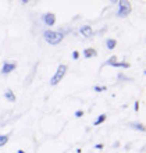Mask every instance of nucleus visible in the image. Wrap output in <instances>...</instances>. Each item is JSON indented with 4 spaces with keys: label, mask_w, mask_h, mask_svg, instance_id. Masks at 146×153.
I'll use <instances>...</instances> for the list:
<instances>
[{
    "label": "nucleus",
    "mask_w": 146,
    "mask_h": 153,
    "mask_svg": "<svg viewBox=\"0 0 146 153\" xmlns=\"http://www.w3.org/2000/svg\"><path fill=\"white\" fill-rule=\"evenodd\" d=\"M106 120V114H100V116L97 117V120L93 123V125H99V124H102L103 121Z\"/></svg>",
    "instance_id": "f8f14e48"
},
{
    "label": "nucleus",
    "mask_w": 146,
    "mask_h": 153,
    "mask_svg": "<svg viewBox=\"0 0 146 153\" xmlns=\"http://www.w3.org/2000/svg\"><path fill=\"white\" fill-rule=\"evenodd\" d=\"M116 61H117V57H116V56H111V57L109 59V60H107V61L104 63V65H113L114 63H116Z\"/></svg>",
    "instance_id": "ddd939ff"
},
{
    "label": "nucleus",
    "mask_w": 146,
    "mask_h": 153,
    "mask_svg": "<svg viewBox=\"0 0 146 153\" xmlns=\"http://www.w3.org/2000/svg\"><path fill=\"white\" fill-rule=\"evenodd\" d=\"M84 116V111H82V110H78V111H75V117H78V118H79V117H82Z\"/></svg>",
    "instance_id": "2eb2a0df"
},
{
    "label": "nucleus",
    "mask_w": 146,
    "mask_h": 153,
    "mask_svg": "<svg viewBox=\"0 0 146 153\" xmlns=\"http://www.w3.org/2000/svg\"><path fill=\"white\" fill-rule=\"evenodd\" d=\"M17 153H25V152H22V150H18V152H17Z\"/></svg>",
    "instance_id": "aec40b11"
},
{
    "label": "nucleus",
    "mask_w": 146,
    "mask_h": 153,
    "mask_svg": "<svg viewBox=\"0 0 146 153\" xmlns=\"http://www.w3.org/2000/svg\"><path fill=\"white\" fill-rule=\"evenodd\" d=\"M130 127H132V128L138 129V131H141V132H145V125L141 124V123H130Z\"/></svg>",
    "instance_id": "1a4fd4ad"
},
{
    "label": "nucleus",
    "mask_w": 146,
    "mask_h": 153,
    "mask_svg": "<svg viewBox=\"0 0 146 153\" xmlns=\"http://www.w3.org/2000/svg\"><path fill=\"white\" fill-rule=\"evenodd\" d=\"M95 56H96V50L95 49H85L84 50V57L85 59H92Z\"/></svg>",
    "instance_id": "6e6552de"
},
{
    "label": "nucleus",
    "mask_w": 146,
    "mask_h": 153,
    "mask_svg": "<svg viewBox=\"0 0 146 153\" xmlns=\"http://www.w3.org/2000/svg\"><path fill=\"white\" fill-rule=\"evenodd\" d=\"M8 138H10V135H0V148L7 143V142H8Z\"/></svg>",
    "instance_id": "9b49d317"
},
{
    "label": "nucleus",
    "mask_w": 146,
    "mask_h": 153,
    "mask_svg": "<svg viewBox=\"0 0 146 153\" xmlns=\"http://www.w3.org/2000/svg\"><path fill=\"white\" fill-rule=\"evenodd\" d=\"M131 11H132V6H131L130 1L124 0V1H120V3H118L117 17H120V18H125V17H128L131 14Z\"/></svg>",
    "instance_id": "f03ea898"
},
{
    "label": "nucleus",
    "mask_w": 146,
    "mask_h": 153,
    "mask_svg": "<svg viewBox=\"0 0 146 153\" xmlns=\"http://www.w3.org/2000/svg\"><path fill=\"white\" fill-rule=\"evenodd\" d=\"M113 67H120V68H128L130 64L128 63H114Z\"/></svg>",
    "instance_id": "4468645a"
},
{
    "label": "nucleus",
    "mask_w": 146,
    "mask_h": 153,
    "mask_svg": "<svg viewBox=\"0 0 146 153\" xmlns=\"http://www.w3.org/2000/svg\"><path fill=\"white\" fill-rule=\"evenodd\" d=\"M16 70V63H10V61H4L3 63V68H1V74L7 75L8 73H11Z\"/></svg>",
    "instance_id": "39448f33"
},
{
    "label": "nucleus",
    "mask_w": 146,
    "mask_h": 153,
    "mask_svg": "<svg viewBox=\"0 0 146 153\" xmlns=\"http://www.w3.org/2000/svg\"><path fill=\"white\" fill-rule=\"evenodd\" d=\"M104 86H95V91H96V92H102V91H104Z\"/></svg>",
    "instance_id": "dca6fc26"
},
{
    "label": "nucleus",
    "mask_w": 146,
    "mask_h": 153,
    "mask_svg": "<svg viewBox=\"0 0 146 153\" xmlns=\"http://www.w3.org/2000/svg\"><path fill=\"white\" fill-rule=\"evenodd\" d=\"M95 148H96V149H103V145H102V143H97V145H95Z\"/></svg>",
    "instance_id": "a211bd4d"
},
{
    "label": "nucleus",
    "mask_w": 146,
    "mask_h": 153,
    "mask_svg": "<svg viewBox=\"0 0 146 153\" xmlns=\"http://www.w3.org/2000/svg\"><path fill=\"white\" fill-rule=\"evenodd\" d=\"M71 56H73L74 60H77L78 57H79V54H78V52H73V54H71Z\"/></svg>",
    "instance_id": "f3484780"
},
{
    "label": "nucleus",
    "mask_w": 146,
    "mask_h": 153,
    "mask_svg": "<svg viewBox=\"0 0 146 153\" xmlns=\"http://www.w3.org/2000/svg\"><path fill=\"white\" fill-rule=\"evenodd\" d=\"M79 32H81V35H84L85 38H90L93 35V29H92V27H89V25H84V27L79 28Z\"/></svg>",
    "instance_id": "423d86ee"
},
{
    "label": "nucleus",
    "mask_w": 146,
    "mask_h": 153,
    "mask_svg": "<svg viewBox=\"0 0 146 153\" xmlns=\"http://www.w3.org/2000/svg\"><path fill=\"white\" fill-rule=\"evenodd\" d=\"M116 45H117V40L116 39H107L106 40V48L109 49V50H113L116 48Z\"/></svg>",
    "instance_id": "9d476101"
},
{
    "label": "nucleus",
    "mask_w": 146,
    "mask_h": 153,
    "mask_svg": "<svg viewBox=\"0 0 146 153\" xmlns=\"http://www.w3.org/2000/svg\"><path fill=\"white\" fill-rule=\"evenodd\" d=\"M42 21H43L47 27H53L54 22H56V17H54V14H52V13H45V14L42 16Z\"/></svg>",
    "instance_id": "20e7f679"
},
{
    "label": "nucleus",
    "mask_w": 146,
    "mask_h": 153,
    "mask_svg": "<svg viewBox=\"0 0 146 153\" xmlns=\"http://www.w3.org/2000/svg\"><path fill=\"white\" fill-rule=\"evenodd\" d=\"M138 110H139V103L135 102V111H138Z\"/></svg>",
    "instance_id": "6ab92c4d"
},
{
    "label": "nucleus",
    "mask_w": 146,
    "mask_h": 153,
    "mask_svg": "<svg viewBox=\"0 0 146 153\" xmlns=\"http://www.w3.org/2000/svg\"><path fill=\"white\" fill-rule=\"evenodd\" d=\"M65 73H67V65L65 64H60L59 65V68H57L56 74L52 76V79H50V85L52 86H54V85H57L59 82L61 81V78L65 75Z\"/></svg>",
    "instance_id": "7ed1b4c3"
},
{
    "label": "nucleus",
    "mask_w": 146,
    "mask_h": 153,
    "mask_svg": "<svg viewBox=\"0 0 146 153\" xmlns=\"http://www.w3.org/2000/svg\"><path fill=\"white\" fill-rule=\"evenodd\" d=\"M43 38L49 45H59L64 36H63V33L60 31H45Z\"/></svg>",
    "instance_id": "f257e3e1"
},
{
    "label": "nucleus",
    "mask_w": 146,
    "mask_h": 153,
    "mask_svg": "<svg viewBox=\"0 0 146 153\" xmlns=\"http://www.w3.org/2000/svg\"><path fill=\"white\" fill-rule=\"evenodd\" d=\"M4 97H6L8 102H16V95H14V92H13L11 89H7V91L4 92Z\"/></svg>",
    "instance_id": "0eeeda50"
}]
</instances>
